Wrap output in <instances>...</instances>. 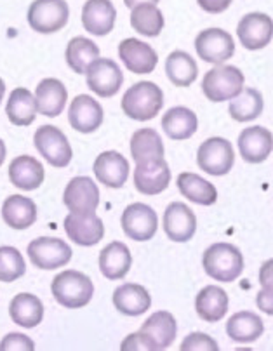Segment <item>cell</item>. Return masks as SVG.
<instances>
[{
  "mask_svg": "<svg viewBox=\"0 0 273 351\" xmlns=\"http://www.w3.org/2000/svg\"><path fill=\"white\" fill-rule=\"evenodd\" d=\"M202 265L206 273L216 282H235L244 271V256L235 245L226 242L213 243L204 252Z\"/></svg>",
  "mask_w": 273,
  "mask_h": 351,
  "instance_id": "6da1fadb",
  "label": "cell"
},
{
  "mask_svg": "<svg viewBox=\"0 0 273 351\" xmlns=\"http://www.w3.org/2000/svg\"><path fill=\"white\" fill-rule=\"evenodd\" d=\"M164 106V93L154 82L143 80L126 90L122 97L123 113L132 120H152Z\"/></svg>",
  "mask_w": 273,
  "mask_h": 351,
  "instance_id": "7a4b0ae2",
  "label": "cell"
},
{
  "mask_svg": "<svg viewBox=\"0 0 273 351\" xmlns=\"http://www.w3.org/2000/svg\"><path fill=\"white\" fill-rule=\"evenodd\" d=\"M51 291L61 306L77 310V308H84L91 303L94 285L84 273L75 271V269H64L54 277Z\"/></svg>",
  "mask_w": 273,
  "mask_h": 351,
  "instance_id": "3957f363",
  "label": "cell"
},
{
  "mask_svg": "<svg viewBox=\"0 0 273 351\" xmlns=\"http://www.w3.org/2000/svg\"><path fill=\"white\" fill-rule=\"evenodd\" d=\"M244 80L246 77L239 68L232 64H221L207 71L202 80V90L209 101H230L244 89Z\"/></svg>",
  "mask_w": 273,
  "mask_h": 351,
  "instance_id": "277c9868",
  "label": "cell"
},
{
  "mask_svg": "<svg viewBox=\"0 0 273 351\" xmlns=\"http://www.w3.org/2000/svg\"><path fill=\"white\" fill-rule=\"evenodd\" d=\"M70 18V8L64 0H35L28 9V23L37 34H56Z\"/></svg>",
  "mask_w": 273,
  "mask_h": 351,
  "instance_id": "5b68a950",
  "label": "cell"
},
{
  "mask_svg": "<svg viewBox=\"0 0 273 351\" xmlns=\"http://www.w3.org/2000/svg\"><path fill=\"white\" fill-rule=\"evenodd\" d=\"M197 164L211 176H225L235 164V152L228 139L209 138L198 146Z\"/></svg>",
  "mask_w": 273,
  "mask_h": 351,
  "instance_id": "8992f818",
  "label": "cell"
},
{
  "mask_svg": "<svg viewBox=\"0 0 273 351\" xmlns=\"http://www.w3.org/2000/svg\"><path fill=\"white\" fill-rule=\"evenodd\" d=\"M32 265L38 269H58L71 259V247L56 237H40L27 249Z\"/></svg>",
  "mask_w": 273,
  "mask_h": 351,
  "instance_id": "52a82bcc",
  "label": "cell"
},
{
  "mask_svg": "<svg viewBox=\"0 0 273 351\" xmlns=\"http://www.w3.org/2000/svg\"><path fill=\"white\" fill-rule=\"evenodd\" d=\"M35 148L38 154L53 165V167H67L71 162L73 152L68 143V138L54 125H42L34 136Z\"/></svg>",
  "mask_w": 273,
  "mask_h": 351,
  "instance_id": "ba28073f",
  "label": "cell"
},
{
  "mask_svg": "<svg viewBox=\"0 0 273 351\" xmlns=\"http://www.w3.org/2000/svg\"><path fill=\"white\" fill-rule=\"evenodd\" d=\"M195 51L206 63L221 64L235 54V40L221 28H207L195 38Z\"/></svg>",
  "mask_w": 273,
  "mask_h": 351,
  "instance_id": "9c48e42d",
  "label": "cell"
},
{
  "mask_svg": "<svg viewBox=\"0 0 273 351\" xmlns=\"http://www.w3.org/2000/svg\"><path fill=\"white\" fill-rule=\"evenodd\" d=\"M87 87L99 97H112L120 90L123 75L119 64L110 58H97L86 70Z\"/></svg>",
  "mask_w": 273,
  "mask_h": 351,
  "instance_id": "30bf717a",
  "label": "cell"
},
{
  "mask_svg": "<svg viewBox=\"0 0 273 351\" xmlns=\"http://www.w3.org/2000/svg\"><path fill=\"white\" fill-rule=\"evenodd\" d=\"M123 233L134 242H148L158 230L157 213L146 204H131L122 214Z\"/></svg>",
  "mask_w": 273,
  "mask_h": 351,
  "instance_id": "8fae6325",
  "label": "cell"
},
{
  "mask_svg": "<svg viewBox=\"0 0 273 351\" xmlns=\"http://www.w3.org/2000/svg\"><path fill=\"white\" fill-rule=\"evenodd\" d=\"M63 202L73 214L96 213L99 206V188L87 176H77L64 188Z\"/></svg>",
  "mask_w": 273,
  "mask_h": 351,
  "instance_id": "7c38bea8",
  "label": "cell"
},
{
  "mask_svg": "<svg viewBox=\"0 0 273 351\" xmlns=\"http://www.w3.org/2000/svg\"><path fill=\"white\" fill-rule=\"evenodd\" d=\"M171 183V169L164 158H152L136 164L134 186L143 195H158Z\"/></svg>",
  "mask_w": 273,
  "mask_h": 351,
  "instance_id": "4fadbf2b",
  "label": "cell"
},
{
  "mask_svg": "<svg viewBox=\"0 0 273 351\" xmlns=\"http://www.w3.org/2000/svg\"><path fill=\"white\" fill-rule=\"evenodd\" d=\"M64 232L71 242L82 247H93L105 237V224L94 213L73 214L64 217Z\"/></svg>",
  "mask_w": 273,
  "mask_h": 351,
  "instance_id": "5bb4252c",
  "label": "cell"
},
{
  "mask_svg": "<svg viewBox=\"0 0 273 351\" xmlns=\"http://www.w3.org/2000/svg\"><path fill=\"white\" fill-rule=\"evenodd\" d=\"M240 44L249 51H259L272 42L273 19L263 12H251L240 19L237 27Z\"/></svg>",
  "mask_w": 273,
  "mask_h": 351,
  "instance_id": "9a60e30c",
  "label": "cell"
},
{
  "mask_svg": "<svg viewBox=\"0 0 273 351\" xmlns=\"http://www.w3.org/2000/svg\"><path fill=\"white\" fill-rule=\"evenodd\" d=\"M119 58L129 71L136 75H148L157 68L158 54L155 49L139 38H126L119 45Z\"/></svg>",
  "mask_w": 273,
  "mask_h": 351,
  "instance_id": "2e32d148",
  "label": "cell"
},
{
  "mask_svg": "<svg viewBox=\"0 0 273 351\" xmlns=\"http://www.w3.org/2000/svg\"><path fill=\"white\" fill-rule=\"evenodd\" d=\"M164 230L171 242H190L197 232V217L193 210L181 202L169 204L164 213Z\"/></svg>",
  "mask_w": 273,
  "mask_h": 351,
  "instance_id": "e0dca14e",
  "label": "cell"
},
{
  "mask_svg": "<svg viewBox=\"0 0 273 351\" xmlns=\"http://www.w3.org/2000/svg\"><path fill=\"white\" fill-rule=\"evenodd\" d=\"M103 115L105 113H103L102 105L94 97L87 96V94L77 96L70 103V110H68L70 125L77 132H82V134H91V132L102 128Z\"/></svg>",
  "mask_w": 273,
  "mask_h": 351,
  "instance_id": "ac0fdd59",
  "label": "cell"
},
{
  "mask_svg": "<svg viewBox=\"0 0 273 351\" xmlns=\"http://www.w3.org/2000/svg\"><path fill=\"white\" fill-rule=\"evenodd\" d=\"M273 149V134L261 125L247 128L239 136L240 157L249 164H261Z\"/></svg>",
  "mask_w": 273,
  "mask_h": 351,
  "instance_id": "d6986e66",
  "label": "cell"
},
{
  "mask_svg": "<svg viewBox=\"0 0 273 351\" xmlns=\"http://www.w3.org/2000/svg\"><path fill=\"white\" fill-rule=\"evenodd\" d=\"M117 11L112 0H87L82 8V25L87 34L105 37L115 28Z\"/></svg>",
  "mask_w": 273,
  "mask_h": 351,
  "instance_id": "ffe728a7",
  "label": "cell"
},
{
  "mask_svg": "<svg viewBox=\"0 0 273 351\" xmlns=\"http://www.w3.org/2000/svg\"><path fill=\"white\" fill-rule=\"evenodd\" d=\"M129 160L119 152H103L94 162V174L103 186L122 188L129 178Z\"/></svg>",
  "mask_w": 273,
  "mask_h": 351,
  "instance_id": "44dd1931",
  "label": "cell"
},
{
  "mask_svg": "<svg viewBox=\"0 0 273 351\" xmlns=\"http://www.w3.org/2000/svg\"><path fill=\"white\" fill-rule=\"evenodd\" d=\"M139 332L145 334L146 339L150 341V344L154 346V350H165L176 339V318L172 317L169 311H157V313L146 318Z\"/></svg>",
  "mask_w": 273,
  "mask_h": 351,
  "instance_id": "7402d4cb",
  "label": "cell"
},
{
  "mask_svg": "<svg viewBox=\"0 0 273 351\" xmlns=\"http://www.w3.org/2000/svg\"><path fill=\"white\" fill-rule=\"evenodd\" d=\"M35 105L37 112L44 117H60L67 105L68 93L63 82L58 79H44L35 89Z\"/></svg>",
  "mask_w": 273,
  "mask_h": 351,
  "instance_id": "603a6c76",
  "label": "cell"
},
{
  "mask_svg": "<svg viewBox=\"0 0 273 351\" xmlns=\"http://www.w3.org/2000/svg\"><path fill=\"white\" fill-rule=\"evenodd\" d=\"M113 304L122 315L139 317L150 310V292L139 284H122L113 292Z\"/></svg>",
  "mask_w": 273,
  "mask_h": 351,
  "instance_id": "cb8c5ba5",
  "label": "cell"
},
{
  "mask_svg": "<svg viewBox=\"0 0 273 351\" xmlns=\"http://www.w3.org/2000/svg\"><path fill=\"white\" fill-rule=\"evenodd\" d=\"M44 178L45 172L42 164L30 155L16 157L9 165V180L19 190H37L44 183Z\"/></svg>",
  "mask_w": 273,
  "mask_h": 351,
  "instance_id": "d4e9b609",
  "label": "cell"
},
{
  "mask_svg": "<svg viewBox=\"0 0 273 351\" xmlns=\"http://www.w3.org/2000/svg\"><path fill=\"white\" fill-rule=\"evenodd\" d=\"M132 266L131 250L126 243L112 242L99 254V269L108 280H122Z\"/></svg>",
  "mask_w": 273,
  "mask_h": 351,
  "instance_id": "484cf974",
  "label": "cell"
},
{
  "mask_svg": "<svg viewBox=\"0 0 273 351\" xmlns=\"http://www.w3.org/2000/svg\"><path fill=\"white\" fill-rule=\"evenodd\" d=\"M195 311L209 324L223 320L228 311V294L217 285H207L195 298Z\"/></svg>",
  "mask_w": 273,
  "mask_h": 351,
  "instance_id": "4316f807",
  "label": "cell"
},
{
  "mask_svg": "<svg viewBox=\"0 0 273 351\" xmlns=\"http://www.w3.org/2000/svg\"><path fill=\"white\" fill-rule=\"evenodd\" d=\"M2 217L9 228L27 230L37 221V206L32 198L11 195L2 206Z\"/></svg>",
  "mask_w": 273,
  "mask_h": 351,
  "instance_id": "83f0119b",
  "label": "cell"
},
{
  "mask_svg": "<svg viewBox=\"0 0 273 351\" xmlns=\"http://www.w3.org/2000/svg\"><path fill=\"white\" fill-rule=\"evenodd\" d=\"M265 332L261 317L252 311H239L226 322V334L235 343H254Z\"/></svg>",
  "mask_w": 273,
  "mask_h": 351,
  "instance_id": "f1b7e54d",
  "label": "cell"
},
{
  "mask_svg": "<svg viewBox=\"0 0 273 351\" xmlns=\"http://www.w3.org/2000/svg\"><path fill=\"white\" fill-rule=\"evenodd\" d=\"M9 315L19 327L34 329L44 318V304L37 295L23 292V294L12 298L11 304H9Z\"/></svg>",
  "mask_w": 273,
  "mask_h": 351,
  "instance_id": "f546056e",
  "label": "cell"
},
{
  "mask_svg": "<svg viewBox=\"0 0 273 351\" xmlns=\"http://www.w3.org/2000/svg\"><path fill=\"white\" fill-rule=\"evenodd\" d=\"M162 129L171 139H190L198 129V119L187 106H174L162 117Z\"/></svg>",
  "mask_w": 273,
  "mask_h": 351,
  "instance_id": "4dcf8cb0",
  "label": "cell"
},
{
  "mask_svg": "<svg viewBox=\"0 0 273 351\" xmlns=\"http://www.w3.org/2000/svg\"><path fill=\"white\" fill-rule=\"evenodd\" d=\"M178 188L185 198L198 206H213L217 200L216 186L193 172H181L178 176Z\"/></svg>",
  "mask_w": 273,
  "mask_h": 351,
  "instance_id": "1f68e13d",
  "label": "cell"
},
{
  "mask_svg": "<svg viewBox=\"0 0 273 351\" xmlns=\"http://www.w3.org/2000/svg\"><path fill=\"white\" fill-rule=\"evenodd\" d=\"M5 113H8L11 123L19 125V128H27V125L34 123L35 115H37L35 96L25 87H18L9 96Z\"/></svg>",
  "mask_w": 273,
  "mask_h": 351,
  "instance_id": "d6a6232c",
  "label": "cell"
},
{
  "mask_svg": "<svg viewBox=\"0 0 273 351\" xmlns=\"http://www.w3.org/2000/svg\"><path fill=\"white\" fill-rule=\"evenodd\" d=\"M165 73L178 87H190L197 80L198 66L193 58L185 51H174L165 61Z\"/></svg>",
  "mask_w": 273,
  "mask_h": 351,
  "instance_id": "836d02e7",
  "label": "cell"
},
{
  "mask_svg": "<svg viewBox=\"0 0 273 351\" xmlns=\"http://www.w3.org/2000/svg\"><path fill=\"white\" fill-rule=\"evenodd\" d=\"M230 115L237 122H251L258 119L265 108V101L258 89L254 87H247L237 94L233 99H230Z\"/></svg>",
  "mask_w": 273,
  "mask_h": 351,
  "instance_id": "e575fe53",
  "label": "cell"
},
{
  "mask_svg": "<svg viewBox=\"0 0 273 351\" xmlns=\"http://www.w3.org/2000/svg\"><path fill=\"white\" fill-rule=\"evenodd\" d=\"M164 143L161 134L154 129H139L131 138V157L134 162L164 158Z\"/></svg>",
  "mask_w": 273,
  "mask_h": 351,
  "instance_id": "d590c367",
  "label": "cell"
},
{
  "mask_svg": "<svg viewBox=\"0 0 273 351\" xmlns=\"http://www.w3.org/2000/svg\"><path fill=\"white\" fill-rule=\"evenodd\" d=\"M67 63L75 73L84 75L89 64L99 58V47L87 37H73L67 45Z\"/></svg>",
  "mask_w": 273,
  "mask_h": 351,
  "instance_id": "8d00e7d4",
  "label": "cell"
},
{
  "mask_svg": "<svg viewBox=\"0 0 273 351\" xmlns=\"http://www.w3.org/2000/svg\"><path fill=\"white\" fill-rule=\"evenodd\" d=\"M131 27L145 37H157L164 28V14L157 4H141L132 8Z\"/></svg>",
  "mask_w": 273,
  "mask_h": 351,
  "instance_id": "74e56055",
  "label": "cell"
},
{
  "mask_svg": "<svg viewBox=\"0 0 273 351\" xmlns=\"http://www.w3.org/2000/svg\"><path fill=\"white\" fill-rule=\"evenodd\" d=\"M27 271V263L16 247H0V282L11 284Z\"/></svg>",
  "mask_w": 273,
  "mask_h": 351,
  "instance_id": "f35d334b",
  "label": "cell"
},
{
  "mask_svg": "<svg viewBox=\"0 0 273 351\" xmlns=\"http://www.w3.org/2000/svg\"><path fill=\"white\" fill-rule=\"evenodd\" d=\"M181 350L183 351H217L219 346H217L216 341L211 336L204 332H191L188 334L187 337L181 343Z\"/></svg>",
  "mask_w": 273,
  "mask_h": 351,
  "instance_id": "ab89813d",
  "label": "cell"
},
{
  "mask_svg": "<svg viewBox=\"0 0 273 351\" xmlns=\"http://www.w3.org/2000/svg\"><path fill=\"white\" fill-rule=\"evenodd\" d=\"M32 351L35 350V343L25 334L11 332L0 343V351Z\"/></svg>",
  "mask_w": 273,
  "mask_h": 351,
  "instance_id": "60d3db41",
  "label": "cell"
},
{
  "mask_svg": "<svg viewBox=\"0 0 273 351\" xmlns=\"http://www.w3.org/2000/svg\"><path fill=\"white\" fill-rule=\"evenodd\" d=\"M120 350H123V351H128V350H132V351L150 350V351H154V346L150 344V341L146 339L145 334L134 332V334H129V336L122 341V344H120Z\"/></svg>",
  "mask_w": 273,
  "mask_h": 351,
  "instance_id": "b9f144b4",
  "label": "cell"
},
{
  "mask_svg": "<svg viewBox=\"0 0 273 351\" xmlns=\"http://www.w3.org/2000/svg\"><path fill=\"white\" fill-rule=\"evenodd\" d=\"M256 304L261 311H265L266 315H273V287H263L258 292V298H256Z\"/></svg>",
  "mask_w": 273,
  "mask_h": 351,
  "instance_id": "7bdbcfd3",
  "label": "cell"
},
{
  "mask_svg": "<svg viewBox=\"0 0 273 351\" xmlns=\"http://www.w3.org/2000/svg\"><path fill=\"white\" fill-rule=\"evenodd\" d=\"M197 2L204 11L211 12V14H219V12L226 11L232 4V0H197Z\"/></svg>",
  "mask_w": 273,
  "mask_h": 351,
  "instance_id": "ee69618b",
  "label": "cell"
},
{
  "mask_svg": "<svg viewBox=\"0 0 273 351\" xmlns=\"http://www.w3.org/2000/svg\"><path fill=\"white\" fill-rule=\"evenodd\" d=\"M259 284L261 287H273V259L263 263L259 269Z\"/></svg>",
  "mask_w": 273,
  "mask_h": 351,
  "instance_id": "f6af8a7d",
  "label": "cell"
},
{
  "mask_svg": "<svg viewBox=\"0 0 273 351\" xmlns=\"http://www.w3.org/2000/svg\"><path fill=\"white\" fill-rule=\"evenodd\" d=\"M123 4L132 9L141 4H158V0H123Z\"/></svg>",
  "mask_w": 273,
  "mask_h": 351,
  "instance_id": "bcb514c9",
  "label": "cell"
},
{
  "mask_svg": "<svg viewBox=\"0 0 273 351\" xmlns=\"http://www.w3.org/2000/svg\"><path fill=\"white\" fill-rule=\"evenodd\" d=\"M5 155H8V149H5V145H4V141H2V139H0V165L4 164V160H5Z\"/></svg>",
  "mask_w": 273,
  "mask_h": 351,
  "instance_id": "7dc6e473",
  "label": "cell"
},
{
  "mask_svg": "<svg viewBox=\"0 0 273 351\" xmlns=\"http://www.w3.org/2000/svg\"><path fill=\"white\" fill-rule=\"evenodd\" d=\"M4 94H5V84L4 80L0 79V103H2V99H4Z\"/></svg>",
  "mask_w": 273,
  "mask_h": 351,
  "instance_id": "c3c4849f",
  "label": "cell"
}]
</instances>
